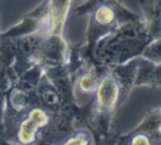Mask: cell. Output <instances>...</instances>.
Returning a JSON list of instances; mask_svg holds the SVG:
<instances>
[{
	"label": "cell",
	"instance_id": "cell-3",
	"mask_svg": "<svg viewBox=\"0 0 161 145\" xmlns=\"http://www.w3.org/2000/svg\"><path fill=\"white\" fill-rule=\"evenodd\" d=\"M94 21L99 25H107L115 19V12L108 5H101L94 11Z\"/></svg>",
	"mask_w": 161,
	"mask_h": 145
},
{
	"label": "cell",
	"instance_id": "cell-6",
	"mask_svg": "<svg viewBox=\"0 0 161 145\" xmlns=\"http://www.w3.org/2000/svg\"><path fill=\"white\" fill-rule=\"evenodd\" d=\"M130 144H137V145L150 144V138L148 137L146 134L139 133V134H136V135L131 138V141H130Z\"/></svg>",
	"mask_w": 161,
	"mask_h": 145
},
{
	"label": "cell",
	"instance_id": "cell-5",
	"mask_svg": "<svg viewBox=\"0 0 161 145\" xmlns=\"http://www.w3.org/2000/svg\"><path fill=\"white\" fill-rule=\"evenodd\" d=\"M80 87L83 91H93L96 89V84L90 76H84L80 81Z\"/></svg>",
	"mask_w": 161,
	"mask_h": 145
},
{
	"label": "cell",
	"instance_id": "cell-7",
	"mask_svg": "<svg viewBox=\"0 0 161 145\" xmlns=\"http://www.w3.org/2000/svg\"><path fill=\"white\" fill-rule=\"evenodd\" d=\"M160 114H161V107H160Z\"/></svg>",
	"mask_w": 161,
	"mask_h": 145
},
{
	"label": "cell",
	"instance_id": "cell-4",
	"mask_svg": "<svg viewBox=\"0 0 161 145\" xmlns=\"http://www.w3.org/2000/svg\"><path fill=\"white\" fill-rule=\"evenodd\" d=\"M92 138L91 135L86 132H78L63 142V144H91Z\"/></svg>",
	"mask_w": 161,
	"mask_h": 145
},
{
	"label": "cell",
	"instance_id": "cell-1",
	"mask_svg": "<svg viewBox=\"0 0 161 145\" xmlns=\"http://www.w3.org/2000/svg\"><path fill=\"white\" fill-rule=\"evenodd\" d=\"M96 98L99 108L103 110H109L115 107L119 95V87L116 79L107 76L96 87Z\"/></svg>",
	"mask_w": 161,
	"mask_h": 145
},
{
	"label": "cell",
	"instance_id": "cell-2",
	"mask_svg": "<svg viewBox=\"0 0 161 145\" xmlns=\"http://www.w3.org/2000/svg\"><path fill=\"white\" fill-rule=\"evenodd\" d=\"M47 123V116L43 110L34 109L30 113L28 120H25L22 124L20 131V140L25 143H29L33 140L36 130L40 127H43Z\"/></svg>",
	"mask_w": 161,
	"mask_h": 145
}]
</instances>
